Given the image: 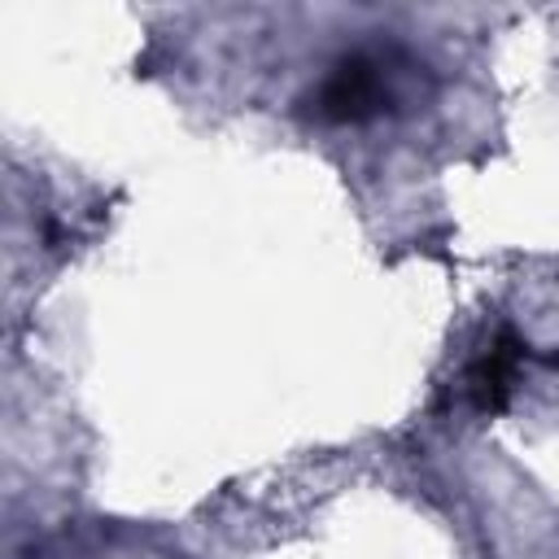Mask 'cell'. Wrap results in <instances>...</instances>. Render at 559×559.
Segmentation results:
<instances>
[{
	"mask_svg": "<svg viewBox=\"0 0 559 559\" xmlns=\"http://www.w3.org/2000/svg\"><path fill=\"white\" fill-rule=\"evenodd\" d=\"M424 96V66L397 44H367L341 52L301 96L323 127H367L411 109Z\"/></svg>",
	"mask_w": 559,
	"mask_h": 559,
	"instance_id": "cell-1",
	"label": "cell"
},
{
	"mask_svg": "<svg viewBox=\"0 0 559 559\" xmlns=\"http://www.w3.org/2000/svg\"><path fill=\"white\" fill-rule=\"evenodd\" d=\"M524 358H528V345H524L511 328H498V332L476 349V358L463 367V376H459L463 402H467L476 415H498V411H507Z\"/></svg>",
	"mask_w": 559,
	"mask_h": 559,
	"instance_id": "cell-2",
	"label": "cell"
}]
</instances>
